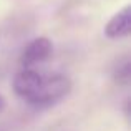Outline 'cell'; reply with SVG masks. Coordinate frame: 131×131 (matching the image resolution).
<instances>
[{
	"label": "cell",
	"mask_w": 131,
	"mask_h": 131,
	"mask_svg": "<svg viewBox=\"0 0 131 131\" xmlns=\"http://www.w3.org/2000/svg\"><path fill=\"white\" fill-rule=\"evenodd\" d=\"M115 77L118 78V81H121V83H128L129 81V58L128 57H125L123 61L118 63L116 71H115Z\"/></svg>",
	"instance_id": "cell-4"
},
{
	"label": "cell",
	"mask_w": 131,
	"mask_h": 131,
	"mask_svg": "<svg viewBox=\"0 0 131 131\" xmlns=\"http://www.w3.org/2000/svg\"><path fill=\"white\" fill-rule=\"evenodd\" d=\"M2 106H3V96L0 95V110H2Z\"/></svg>",
	"instance_id": "cell-5"
},
{
	"label": "cell",
	"mask_w": 131,
	"mask_h": 131,
	"mask_svg": "<svg viewBox=\"0 0 131 131\" xmlns=\"http://www.w3.org/2000/svg\"><path fill=\"white\" fill-rule=\"evenodd\" d=\"M129 32H131V7L126 5L108 20L105 27V37L110 40H118L128 37Z\"/></svg>",
	"instance_id": "cell-3"
},
{
	"label": "cell",
	"mask_w": 131,
	"mask_h": 131,
	"mask_svg": "<svg viewBox=\"0 0 131 131\" xmlns=\"http://www.w3.org/2000/svg\"><path fill=\"white\" fill-rule=\"evenodd\" d=\"M53 53V43L48 40L47 37H38L33 38L32 42L23 48L22 55H20V63L23 67H33L37 63L48 60Z\"/></svg>",
	"instance_id": "cell-2"
},
{
	"label": "cell",
	"mask_w": 131,
	"mask_h": 131,
	"mask_svg": "<svg viewBox=\"0 0 131 131\" xmlns=\"http://www.w3.org/2000/svg\"><path fill=\"white\" fill-rule=\"evenodd\" d=\"M17 96L37 108H47L70 93L71 80L61 73H43L32 67H23L13 78Z\"/></svg>",
	"instance_id": "cell-1"
}]
</instances>
